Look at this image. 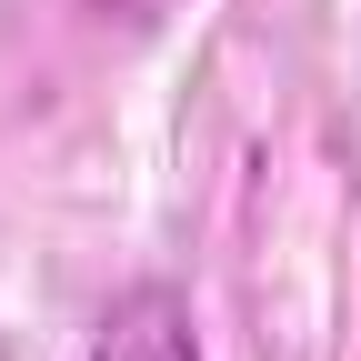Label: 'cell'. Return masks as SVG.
<instances>
[{"label":"cell","instance_id":"1","mask_svg":"<svg viewBox=\"0 0 361 361\" xmlns=\"http://www.w3.org/2000/svg\"><path fill=\"white\" fill-rule=\"evenodd\" d=\"M90 361H201V331H191V301H180L171 281H141L111 301L101 341H90Z\"/></svg>","mask_w":361,"mask_h":361},{"label":"cell","instance_id":"2","mask_svg":"<svg viewBox=\"0 0 361 361\" xmlns=\"http://www.w3.org/2000/svg\"><path fill=\"white\" fill-rule=\"evenodd\" d=\"M90 11H141V0H90Z\"/></svg>","mask_w":361,"mask_h":361}]
</instances>
